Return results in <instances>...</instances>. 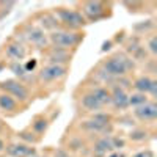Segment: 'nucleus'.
Here are the masks:
<instances>
[{"label": "nucleus", "mask_w": 157, "mask_h": 157, "mask_svg": "<svg viewBox=\"0 0 157 157\" xmlns=\"http://www.w3.org/2000/svg\"><path fill=\"white\" fill-rule=\"evenodd\" d=\"M98 68L105 74L112 82L113 78L126 77L130 72H134L137 64L134 63V60L127 54H124L123 50H116V52H113V54L107 55L105 58H102L98 64Z\"/></svg>", "instance_id": "obj_1"}, {"label": "nucleus", "mask_w": 157, "mask_h": 157, "mask_svg": "<svg viewBox=\"0 0 157 157\" xmlns=\"http://www.w3.org/2000/svg\"><path fill=\"white\" fill-rule=\"evenodd\" d=\"M13 38L19 39L25 46L33 47L41 52L49 47V35L32 21H25L19 27H16L14 33H13Z\"/></svg>", "instance_id": "obj_2"}, {"label": "nucleus", "mask_w": 157, "mask_h": 157, "mask_svg": "<svg viewBox=\"0 0 157 157\" xmlns=\"http://www.w3.org/2000/svg\"><path fill=\"white\" fill-rule=\"evenodd\" d=\"M78 11L82 13L86 24H94L104 19H109L113 13V6L110 2H101V0H85L77 3Z\"/></svg>", "instance_id": "obj_3"}, {"label": "nucleus", "mask_w": 157, "mask_h": 157, "mask_svg": "<svg viewBox=\"0 0 157 157\" xmlns=\"http://www.w3.org/2000/svg\"><path fill=\"white\" fill-rule=\"evenodd\" d=\"M54 14L58 19L60 29L63 30H71V32H83V27L86 24L85 17L78 8H69V6H57L52 10Z\"/></svg>", "instance_id": "obj_4"}, {"label": "nucleus", "mask_w": 157, "mask_h": 157, "mask_svg": "<svg viewBox=\"0 0 157 157\" xmlns=\"http://www.w3.org/2000/svg\"><path fill=\"white\" fill-rule=\"evenodd\" d=\"M83 39H85V32H71L58 29L49 33V46L75 52L77 47L83 43Z\"/></svg>", "instance_id": "obj_5"}, {"label": "nucleus", "mask_w": 157, "mask_h": 157, "mask_svg": "<svg viewBox=\"0 0 157 157\" xmlns=\"http://www.w3.org/2000/svg\"><path fill=\"white\" fill-rule=\"evenodd\" d=\"M0 91L10 94L11 98H14L21 105H29L32 102V90L27 86L24 82L17 80V78H6V80L0 82Z\"/></svg>", "instance_id": "obj_6"}, {"label": "nucleus", "mask_w": 157, "mask_h": 157, "mask_svg": "<svg viewBox=\"0 0 157 157\" xmlns=\"http://www.w3.org/2000/svg\"><path fill=\"white\" fill-rule=\"evenodd\" d=\"M69 74V66H58V64H44L36 74V82L41 85L63 82Z\"/></svg>", "instance_id": "obj_7"}, {"label": "nucleus", "mask_w": 157, "mask_h": 157, "mask_svg": "<svg viewBox=\"0 0 157 157\" xmlns=\"http://www.w3.org/2000/svg\"><path fill=\"white\" fill-rule=\"evenodd\" d=\"M3 55L8 61H17V63H22L29 58L30 55V47L25 46L24 43H21L19 39L10 36L6 41L3 43Z\"/></svg>", "instance_id": "obj_8"}, {"label": "nucleus", "mask_w": 157, "mask_h": 157, "mask_svg": "<svg viewBox=\"0 0 157 157\" xmlns=\"http://www.w3.org/2000/svg\"><path fill=\"white\" fill-rule=\"evenodd\" d=\"M75 52L72 50H64L58 47H47L43 50V55L46 58V64H58V66H69Z\"/></svg>", "instance_id": "obj_9"}, {"label": "nucleus", "mask_w": 157, "mask_h": 157, "mask_svg": "<svg viewBox=\"0 0 157 157\" xmlns=\"http://www.w3.org/2000/svg\"><path fill=\"white\" fill-rule=\"evenodd\" d=\"M132 90L137 93L148 94L149 99H154L157 96V78L146 74L137 75L132 78Z\"/></svg>", "instance_id": "obj_10"}, {"label": "nucleus", "mask_w": 157, "mask_h": 157, "mask_svg": "<svg viewBox=\"0 0 157 157\" xmlns=\"http://www.w3.org/2000/svg\"><path fill=\"white\" fill-rule=\"evenodd\" d=\"M32 22H35L38 27L41 30H44L47 35L60 29L58 19H57V16L54 14V11H52V10H41V11L35 13Z\"/></svg>", "instance_id": "obj_11"}, {"label": "nucleus", "mask_w": 157, "mask_h": 157, "mask_svg": "<svg viewBox=\"0 0 157 157\" xmlns=\"http://www.w3.org/2000/svg\"><path fill=\"white\" fill-rule=\"evenodd\" d=\"M132 116L137 121L145 123V124L154 123L157 120V104H155V101L151 99L146 104H143V105L132 109Z\"/></svg>", "instance_id": "obj_12"}, {"label": "nucleus", "mask_w": 157, "mask_h": 157, "mask_svg": "<svg viewBox=\"0 0 157 157\" xmlns=\"http://www.w3.org/2000/svg\"><path fill=\"white\" fill-rule=\"evenodd\" d=\"M110 107L115 112H126L129 109V91L118 85H110Z\"/></svg>", "instance_id": "obj_13"}, {"label": "nucleus", "mask_w": 157, "mask_h": 157, "mask_svg": "<svg viewBox=\"0 0 157 157\" xmlns=\"http://www.w3.org/2000/svg\"><path fill=\"white\" fill-rule=\"evenodd\" d=\"M78 105H80V109H83V112H88V113H96L105 109L86 86L83 88V93L78 96Z\"/></svg>", "instance_id": "obj_14"}, {"label": "nucleus", "mask_w": 157, "mask_h": 157, "mask_svg": "<svg viewBox=\"0 0 157 157\" xmlns=\"http://www.w3.org/2000/svg\"><path fill=\"white\" fill-rule=\"evenodd\" d=\"M36 152H38V149L35 146L25 145V143H22V141L6 143V149H5V154L8 157H30Z\"/></svg>", "instance_id": "obj_15"}, {"label": "nucleus", "mask_w": 157, "mask_h": 157, "mask_svg": "<svg viewBox=\"0 0 157 157\" xmlns=\"http://www.w3.org/2000/svg\"><path fill=\"white\" fill-rule=\"evenodd\" d=\"M91 152L94 157H105L110 152H113V145H112V135H101L94 140Z\"/></svg>", "instance_id": "obj_16"}, {"label": "nucleus", "mask_w": 157, "mask_h": 157, "mask_svg": "<svg viewBox=\"0 0 157 157\" xmlns=\"http://www.w3.org/2000/svg\"><path fill=\"white\" fill-rule=\"evenodd\" d=\"M24 109V105L14 99L11 98L10 94L3 93V91H0V110H2L5 115H16V113H21Z\"/></svg>", "instance_id": "obj_17"}, {"label": "nucleus", "mask_w": 157, "mask_h": 157, "mask_svg": "<svg viewBox=\"0 0 157 157\" xmlns=\"http://www.w3.org/2000/svg\"><path fill=\"white\" fill-rule=\"evenodd\" d=\"M50 123H52L50 118H47L44 113H39V115H36V116L33 118V120H32V123H30L29 129L32 130V132H33L35 135H38L39 138H41V137L47 132V130H49Z\"/></svg>", "instance_id": "obj_18"}, {"label": "nucleus", "mask_w": 157, "mask_h": 157, "mask_svg": "<svg viewBox=\"0 0 157 157\" xmlns=\"http://www.w3.org/2000/svg\"><path fill=\"white\" fill-rule=\"evenodd\" d=\"M86 88L98 98V101L104 107H110V90H109V86L96 83V82H91V85H88Z\"/></svg>", "instance_id": "obj_19"}, {"label": "nucleus", "mask_w": 157, "mask_h": 157, "mask_svg": "<svg viewBox=\"0 0 157 157\" xmlns=\"http://www.w3.org/2000/svg\"><path fill=\"white\" fill-rule=\"evenodd\" d=\"M132 30H134V35H137L140 38L141 36H148V35L154 33V30H155V21L154 19H146V21L137 22L132 27Z\"/></svg>", "instance_id": "obj_20"}, {"label": "nucleus", "mask_w": 157, "mask_h": 157, "mask_svg": "<svg viewBox=\"0 0 157 157\" xmlns=\"http://www.w3.org/2000/svg\"><path fill=\"white\" fill-rule=\"evenodd\" d=\"M149 130L146 127H134L130 129V132L127 135V140L132 141V143H143L149 138Z\"/></svg>", "instance_id": "obj_21"}, {"label": "nucleus", "mask_w": 157, "mask_h": 157, "mask_svg": "<svg viewBox=\"0 0 157 157\" xmlns=\"http://www.w3.org/2000/svg\"><path fill=\"white\" fill-rule=\"evenodd\" d=\"M90 118L93 121H96L98 124L104 126V127H113V115L109 113V112L101 110V112H96V113H91Z\"/></svg>", "instance_id": "obj_22"}, {"label": "nucleus", "mask_w": 157, "mask_h": 157, "mask_svg": "<svg viewBox=\"0 0 157 157\" xmlns=\"http://www.w3.org/2000/svg\"><path fill=\"white\" fill-rule=\"evenodd\" d=\"M17 135V138H19V141H22V143H25V145H30V146H36L39 141H41V138H39L38 135H35L32 130L27 127V129H22V130H19V132L16 134Z\"/></svg>", "instance_id": "obj_23"}, {"label": "nucleus", "mask_w": 157, "mask_h": 157, "mask_svg": "<svg viewBox=\"0 0 157 157\" xmlns=\"http://www.w3.org/2000/svg\"><path fill=\"white\" fill-rule=\"evenodd\" d=\"M143 46H145L149 58H155L157 57V33L154 32V33L145 36V39H143Z\"/></svg>", "instance_id": "obj_24"}, {"label": "nucleus", "mask_w": 157, "mask_h": 157, "mask_svg": "<svg viewBox=\"0 0 157 157\" xmlns=\"http://www.w3.org/2000/svg\"><path fill=\"white\" fill-rule=\"evenodd\" d=\"M148 101H151L148 94L137 93V91H129V109L130 107L132 109L140 107V105H143V104H146Z\"/></svg>", "instance_id": "obj_25"}, {"label": "nucleus", "mask_w": 157, "mask_h": 157, "mask_svg": "<svg viewBox=\"0 0 157 157\" xmlns=\"http://www.w3.org/2000/svg\"><path fill=\"white\" fill-rule=\"evenodd\" d=\"M6 68L16 75V78L17 80H22V78L27 75V72H25V69H24V64L22 63H17V61H8L6 63Z\"/></svg>", "instance_id": "obj_26"}, {"label": "nucleus", "mask_w": 157, "mask_h": 157, "mask_svg": "<svg viewBox=\"0 0 157 157\" xmlns=\"http://www.w3.org/2000/svg\"><path fill=\"white\" fill-rule=\"evenodd\" d=\"M14 6H16V2H0V21H3Z\"/></svg>", "instance_id": "obj_27"}, {"label": "nucleus", "mask_w": 157, "mask_h": 157, "mask_svg": "<svg viewBox=\"0 0 157 157\" xmlns=\"http://www.w3.org/2000/svg\"><path fill=\"white\" fill-rule=\"evenodd\" d=\"M22 64H24L25 72H27V74H33V72L38 69V58L30 57V58H27L25 61H22Z\"/></svg>", "instance_id": "obj_28"}, {"label": "nucleus", "mask_w": 157, "mask_h": 157, "mask_svg": "<svg viewBox=\"0 0 157 157\" xmlns=\"http://www.w3.org/2000/svg\"><path fill=\"white\" fill-rule=\"evenodd\" d=\"M112 145H113V151H120V149H124L126 145H127V140L123 138V137H118V135H112Z\"/></svg>", "instance_id": "obj_29"}, {"label": "nucleus", "mask_w": 157, "mask_h": 157, "mask_svg": "<svg viewBox=\"0 0 157 157\" xmlns=\"http://www.w3.org/2000/svg\"><path fill=\"white\" fill-rule=\"evenodd\" d=\"M127 38V35H126V30H121V32H116L115 33V36L113 38H110L112 41H113V44L116 46V44H121L123 46V43H124V39Z\"/></svg>", "instance_id": "obj_30"}, {"label": "nucleus", "mask_w": 157, "mask_h": 157, "mask_svg": "<svg viewBox=\"0 0 157 157\" xmlns=\"http://www.w3.org/2000/svg\"><path fill=\"white\" fill-rule=\"evenodd\" d=\"M130 157H155V152L152 151V149H149V148H146V149H141V151H137L135 154H132Z\"/></svg>", "instance_id": "obj_31"}, {"label": "nucleus", "mask_w": 157, "mask_h": 157, "mask_svg": "<svg viewBox=\"0 0 157 157\" xmlns=\"http://www.w3.org/2000/svg\"><path fill=\"white\" fill-rule=\"evenodd\" d=\"M113 47H115V44H113L112 39H105V41L102 43V46H101V54H105V52H110Z\"/></svg>", "instance_id": "obj_32"}, {"label": "nucleus", "mask_w": 157, "mask_h": 157, "mask_svg": "<svg viewBox=\"0 0 157 157\" xmlns=\"http://www.w3.org/2000/svg\"><path fill=\"white\" fill-rule=\"evenodd\" d=\"M52 157H74L69 151H66L64 148H58L54 151V154H52Z\"/></svg>", "instance_id": "obj_33"}, {"label": "nucleus", "mask_w": 157, "mask_h": 157, "mask_svg": "<svg viewBox=\"0 0 157 157\" xmlns=\"http://www.w3.org/2000/svg\"><path fill=\"white\" fill-rule=\"evenodd\" d=\"M5 149H6V141L5 138L0 137V154H5Z\"/></svg>", "instance_id": "obj_34"}, {"label": "nucleus", "mask_w": 157, "mask_h": 157, "mask_svg": "<svg viewBox=\"0 0 157 157\" xmlns=\"http://www.w3.org/2000/svg\"><path fill=\"white\" fill-rule=\"evenodd\" d=\"M105 157H126V154H124V152H116V151H113V152H110V154L105 155Z\"/></svg>", "instance_id": "obj_35"}, {"label": "nucleus", "mask_w": 157, "mask_h": 157, "mask_svg": "<svg viewBox=\"0 0 157 157\" xmlns=\"http://www.w3.org/2000/svg\"><path fill=\"white\" fill-rule=\"evenodd\" d=\"M30 157H46V155H43V154H39V152H36V154H33V155H30Z\"/></svg>", "instance_id": "obj_36"}, {"label": "nucleus", "mask_w": 157, "mask_h": 157, "mask_svg": "<svg viewBox=\"0 0 157 157\" xmlns=\"http://www.w3.org/2000/svg\"><path fill=\"white\" fill-rule=\"evenodd\" d=\"M2 130H3V123L0 121V132H2Z\"/></svg>", "instance_id": "obj_37"}]
</instances>
